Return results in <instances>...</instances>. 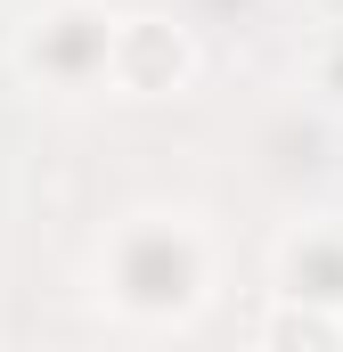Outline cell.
<instances>
[{"mask_svg": "<svg viewBox=\"0 0 343 352\" xmlns=\"http://www.w3.org/2000/svg\"><path fill=\"white\" fill-rule=\"evenodd\" d=\"M319 82L343 98V33H327V50H319Z\"/></svg>", "mask_w": 343, "mask_h": 352, "instance_id": "4", "label": "cell"}, {"mask_svg": "<svg viewBox=\"0 0 343 352\" xmlns=\"http://www.w3.org/2000/svg\"><path fill=\"white\" fill-rule=\"evenodd\" d=\"M270 336H319V344H327V336H343V328H335V320H311V311H303V320H278Z\"/></svg>", "mask_w": 343, "mask_h": 352, "instance_id": "5", "label": "cell"}, {"mask_svg": "<svg viewBox=\"0 0 343 352\" xmlns=\"http://www.w3.org/2000/svg\"><path fill=\"white\" fill-rule=\"evenodd\" d=\"M286 295H343V230H303L286 246Z\"/></svg>", "mask_w": 343, "mask_h": 352, "instance_id": "3", "label": "cell"}, {"mask_svg": "<svg viewBox=\"0 0 343 352\" xmlns=\"http://www.w3.org/2000/svg\"><path fill=\"white\" fill-rule=\"evenodd\" d=\"M106 74H115L123 90H172L180 74H188V33L164 25V16H123Z\"/></svg>", "mask_w": 343, "mask_h": 352, "instance_id": "2", "label": "cell"}, {"mask_svg": "<svg viewBox=\"0 0 343 352\" xmlns=\"http://www.w3.org/2000/svg\"><path fill=\"white\" fill-rule=\"evenodd\" d=\"M16 58H25V74H41L49 90H82L115 58V16H98L90 0H58L49 16H33V33L16 41Z\"/></svg>", "mask_w": 343, "mask_h": 352, "instance_id": "1", "label": "cell"}]
</instances>
